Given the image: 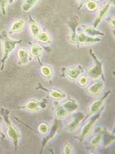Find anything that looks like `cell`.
<instances>
[{
	"mask_svg": "<svg viewBox=\"0 0 115 154\" xmlns=\"http://www.w3.org/2000/svg\"><path fill=\"white\" fill-rule=\"evenodd\" d=\"M16 0H9V3L10 4H12V3H13L15 1H16Z\"/></svg>",
	"mask_w": 115,
	"mask_h": 154,
	"instance_id": "34",
	"label": "cell"
},
{
	"mask_svg": "<svg viewBox=\"0 0 115 154\" xmlns=\"http://www.w3.org/2000/svg\"><path fill=\"white\" fill-rule=\"evenodd\" d=\"M80 24L79 18L75 15H72L70 18L67 22V24L70 31V40L72 44H76V36H77V29Z\"/></svg>",
	"mask_w": 115,
	"mask_h": 154,
	"instance_id": "4",
	"label": "cell"
},
{
	"mask_svg": "<svg viewBox=\"0 0 115 154\" xmlns=\"http://www.w3.org/2000/svg\"><path fill=\"white\" fill-rule=\"evenodd\" d=\"M101 115V112L99 111L98 113H97L96 115H95L94 117L92 118L88 122L84 125L80 135V140L81 141L84 140L87 137H88L91 133L94 125L96 124V123L100 118Z\"/></svg>",
	"mask_w": 115,
	"mask_h": 154,
	"instance_id": "5",
	"label": "cell"
},
{
	"mask_svg": "<svg viewBox=\"0 0 115 154\" xmlns=\"http://www.w3.org/2000/svg\"><path fill=\"white\" fill-rule=\"evenodd\" d=\"M90 54L93 58L94 64L89 69L88 74L90 77L93 79H97L103 75V64L92 50H90Z\"/></svg>",
	"mask_w": 115,
	"mask_h": 154,
	"instance_id": "3",
	"label": "cell"
},
{
	"mask_svg": "<svg viewBox=\"0 0 115 154\" xmlns=\"http://www.w3.org/2000/svg\"><path fill=\"white\" fill-rule=\"evenodd\" d=\"M111 5L109 4H107L103 7H102L101 9L99 10L97 15L93 22V27L97 28L100 24L102 23V21L106 17L107 14L110 9Z\"/></svg>",
	"mask_w": 115,
	"mask_h": 154,
	"instance_id": "9",
	"label": "cell"
},
{
	"mask_svg": "<svg viewBox=\"0 0 115 154\" xmlns=\"http://www.w3.org/2000/svg\"><path fill=\"white\" fill-rule=\"evenodd\" d=\"M99 37H93L86 35L84 32L78 33L76 36V44L79 45H89L101 41Z\"/></svg>",
	"mask_w": 115,
	"mask_h": 154,
	"instance_id": "6",
	"label": "cell"
},
{
	"mask_svg": "<svg viewBox=\"0 0 115 154\" xmlns=\"http://www.w3.org/2000/svg\"><path fill=\"white\" fill-rule=\"evenodd\" d=\"M87 1H88V0H76V1H77V2H78V4H79V8H81ZM94 1H99V2H103V0H94Z\"/></svg>",
	"mask_w": 115,
	"mask_h": 154,
	"instance_id": "30",
	"label": "cell"
},
{
	"mask_svg": "<svg viewBox=\"0 0 115 154\" xmlns=\"http://www.w3.org/2000/svg\"><path fill=\"white\" fill-rule=\"evenodd\" d=\"M63 152L66 154H71L72 153V149L71 146L69 143H66L64 146Z\"/></svg>",
	"mask_w": 115,
	"mask_h": 154,
	"instance_id": "28",
	"label": "cell"
},
{
	"mask_svg": "<svg viewBox=\"0 0 115 154\" xmlns=\"http://www.w3.org/2000/svg\"><path fill=\"white\" fill-rule=\"evenodd\" d=\"M88 82V79L86 76H82L79 80V83L81 86H84L87 85Z\"/></svg>",
	"mask_w": 115,
	"mask_h": 154,
	"instance_id": "29",
	"label": "cell"
},
{
	"mask_svg": "<svg viewBox=\"0 0 115 154\" xmlns=\"http://www.w3.org/2000/svg\"><path fill=\"white\" fill-rule=\"evenodd\" d=\"M25 25V21L22 19H18L17 20L15 21L11 25L10 32L11 33H17V32H20L22 31V29L24 28Z\"/></svg>",
	"mask_w": 115,
	"mask_h": 154,
	"instance_id": "15",
	"label": "cell"
},
{
	"mask_svg": "<svg viewBox=\"0 0 115 154\" xmlns=\"http://www.w3.org/2000/svg\"><path fill=\"white\" fill-rule=\"evenodd\" d=\"M67 112H73L78 109V104L75 100H68L62 105Z\"/></svg>",
	"mask_w": 115,
	"mask_h": 154,
	"instance_id": "14",
	"label": "cell"
},
{
	"mask_svg": "<svg viewBox=\"0 0 115 154\" xmlns=\"http://www.w3.org/2000/svg\"><path fill=\"white\" fill-rule=\"evenodd\" d=\"M0 114L3 117L4 122L7 125V134L11 140L13 142L15 147H18L19 140L20 138V134L15 127L11 124L9 119V111L6 109L0 108Z\"/></svg>",
	"mask_w": 115,
	"mask_h": 154,
	"instance_id": "2",
	"label": "cell"
},
{
	"mask_svg": "<svg viewBox=\"0 0 115 154\" xmlns=\"http://www.w3.org/2000/svg\"><path fill=\"white\" fill-rule=\"evenodd\" d=\"M115 17H111L109 19V20H108V22L109 23L110 26H111V27L112 28H115Z\"/></svg>",
	"mask_w": 115,
	"mask_h": 154,
	"instance_id": "31",
	"label": "cell"
},
{
	"mask_svg": "<svg viewBox=\"0 0 115 154\" xmlns=\"http://www.w3.org/2000/svg\"><path fill=\"white\" fill-rule=\"evenodd\" d=\"M84 33L88 36L93 37H98L99 36H105L104 33L98 30L97 28L91 26H85L84 27Z\"/></svg>",
	"mask_w": 115,
	"mask_h": 154,
	"instance_id": "13",
	"label": "cell"
},
{
	"mask_svg": "<svg viewBox=\"0 0 115 154\" xmlns=\"http://www.w3.org/2000/svg\"><path fill=\"white\" fill-rule=\"evenodd\" d=\"M103 137L101 134H97V136H94L92 140L90 141V145L93 147H97L99 146V144L101 143Z\"/></svg>",
	"mask_w": 115,
	"mask_h": 154,
	"instance_id": "24",
	"label": "cell"
},
{
	"mask_svg": "<svg viewBox=\"0 0 115 154\" xmlns=\"http://www.w3.org/2000/svg\"><path fill=\"white\" fill-rule=\"evenodd\" d=\"M43 49L40 46L38 45H33L31 48V54L34 57L39 58L42 54Z\"/></svg>",
	"mask_w": 115,
	"mask_h": 154,
	"instance_id": "21",
	"label": "cell"
},
{
	"mask_svg": "<svg viewBox=\"0 0 115 154\" xmlns=\"http://www.w3.org/2000/svg\"><path fill=\"white\" fill-rule=\"evenodd\" d=\"M0 38L3 42V49L4 54L3 57L1 60V70H3L4 68V63L6 60L8 58L9 55L16 47L18 44L22 43V40H14L10 38L7 33H3L1 36Z\"/></svg>",
	"mask_w": 115,
	"mask_h": 154,
	"instance_id": "1",
	"label": "cell"
},
{
	"mask_svg": "<svg viewBox=\"0 0 115 154\" xmlns=\"http://www.w3.org/2000/svg\"><path fill=\"white\" fill-rule=\"evenodd\" d=\"M0 135H1L3 137H4V133H3V132H2V128H1V124H0Z\"/></svg>",
	"mask_w": 115,
	"mask_h": 154,
	"instance_id": "33",
	"label": "cell"
},
{
	"mask_svg": "<svg viewBox=\"0 0 115 154\" xmlns=\"http://www.w3.org/2000/svg\"><path fill=\"white\" fill-rule=\"evenodd\" d=\"M54 112L56 117L60 119L66 118L67 116V112L62 106L56 104L54 107Z\"/></svg>",
	"mask_w": 115,
	"mask_h": 154,
	"instance_id": "16",
	"label": "cell"
},
{
	"mask_svg": "<svg viewBox=\"0 0 115 154\" xmlns=\"http://www.w3.org/2000/svg\"><path fill=\"white\" fill-rule=\"evenodd\" d=\"M84 4L89 11L94 12L98 9L97 2L94 0H88Z\"/></svg>",
	"mask_w": 115,
	"mask_h": 154,
	"instance_id": "22",
	"label": "cell"
},
{
	"mask_svg": "<svg viewBox=\"0 0 115 154\" xmlns=\"http://www.w3.org/2000/svg\"><path fill=\"white\" fill-rule=\"evenodd\" d=\"M110 91H107L105 95L103 96L101 98L94 100L92 104H90L89 109V116H90L94 114L98 113L99 111L101 110L103 108V105L105 100H106L107 97L110 95Z\"/></svg>",
	"mask_w": 115,
	"mask_h": 154,
	"instance_id": "7",
	"label": "cell"
},
{
	"mask_svg": "<svg viewBox=\"0 0 115 154\" xmlns=\"http://www.w3.org/2000/svg\"><path fill=\"white\" fill-rule=\"evenodd\" d=\"M41 73L42 75L47 79H49L52 76V70L51 68L48 66H43L41 67Z\"/></svg>",
	"mask_w": 115,
	"mask_h": 154,
	"instance_id": "25",
	"label": "cell"
},
{
	"mask_svg": "<svg viewBox=\"0 0 115 154\" xmlns=\"http://www.w3.org/2000/svg\"><path fill=\"white\" fill-rule=\"evenodd\" d=\"M29 27L32 36L34 37H36L41 31V28L40 25L36 22L31 16H29Z\"/></svg>",
	"mask_w": 115,
	"mask_h": 154,
	"instance_id": "12",
	"label": "cell"
},
{
	"mask_svg": "<svg viewBox=\"0 0 115 154\" xmlns=\"http://www.w3.org/2000/svg\"><path fill=\"white\" fill-rule=\"evenodd\" d=\"M104 87V82L101 81L93 84L89 86L88 89V91L90 94L97 95L101 92Z\"/></svg>",
	"mask_w": 115,
	"mask_h": 154,
	"instance_id": "10",
	"label": "cell"
},
{
	"mask_svg": "<svg viewBox=\"0 0 115 154\" xmlns=\"http://www.w3.org/2000/svg\"><path fill=\"white\" fill-rule=\"evenodd\" d=\"M18 58L19 62L22 64H25L29 62V53L27 50L24 49H20L18 51Z\"/></svg>",
	"mask_w": 115,
	"mask_h": 154,
	"instance_id": "17",
	"label": "cell"
},
{
	"mask_svg": "<svg viewBox=\"0 0 115 154\" xmlns=\"http://www.w3.org/2000/svg\"><path fill=\"white\" fill-rule=\"evenodd\" d=\"M84 118V115L83 113H76L74 118L67 124V131L69 132H74L79 127L81 122Z\"/></svg>",
	"mask_w": 115,
	"mask_h": 154,
	"instance_id": "8",
	"label": "cell"
},
{
	"mask_svg": "<svg viewBox=\"0 0 115 154\" xmlns=\"http://www.w3.org/2000/svg\"><path fill=\"white\" fill-rule=\"evenodd\" d=\"M9 3V0H0V10L4 15L6 14L7 6Z\"/></svg>",
	"mask_w": 115,
	"mask_h": 154,
	"instance_id": "26",
	"label": "cell"
},
{
	"mask_svg": "<svg viewBox=\"0 0 115 154\" xmlns=\"http://www.w3.org/2000/svg\"><path fill=\"white\" fill-rule=\"evenodd\" d=\"M49 128L48 125L45 123L40 124L38 127V131L42 134H46L49 133Z\"/></svg>",
	"mask_w": 115,
	"mask_h": 154,
	"instance_id": "27",
	"label": "cell"
},
{
	"mask_svg": "<svg viewBox=\"0 0 115 154\" xmlns=\"http://www.w3.org/2000/svg\"><path fill=\"white\" fill-rule=\"evenodd\" d=\"M39 0H24L22 6V10L24 12H28L36 5Z\"/></svg>",
	"mask_w": 115,
	"mask_h": 154,
	"instance_id": "18",
	"label": "cell"
},
{
	"mask_svg": "<svg viewBox=\"0 0 115 154\" xmlns=\"http://www.w3.org/2000/svg\"><path fill=\"white\" fill-rule=\"evenodd\" d=\"M40 102L36 100H31L25 106V108L29 111H34L40 108Z\"/></svg>",
	"mask_w": 115,
	"mask_h": 154,
	"instance_id": "20",
	"label": "cell"
},
{
	"mask_svg": "<svg viewBox=\"0 0 115 154\" xmlns=\"http://www.w3.org/2000/svg\"><path fill=\"white\" fill-rule=\"evenodd\" d=\"M36 40L43 43H48L50 41V36L47 32H40L36 37Z\"/></svg>",
	"mask_w": 115,
	"mask_h": 154,
	"instance_id": "23",
	"label": "cell"
},
{
	"mask_svg": "<svg viewBox=\"0 0 115 154\" xmlns=\"http://www.w3.org/2000/svg\"><path fill=\"white\" fill-rule=\"evenodd\" d=\"M115 0H105L107 4H109L110 5H115Z\"/></svg>",
	"mask_w": 115,
	"mask_h": 154,
	"instance_id": "32",
	"label": "cell"
},
{
	"mask_svg": "<svg viewBox=\"0 0 115 154\" xmlns=\"http://www.w3.org/2000/svg\"><path fill=\"white\" fill-rule=\"evenodd\" d=\"M81 73V68L77 67H74L67 69L66 75L67 77L71 80H76L78 78H79Z\"/></svg>",
	"mask_w": 115,
	"mask_h": 154,
	"instance_id": "11",
	"label": "cell"
},
{
	"mask_svg": "<svg viewBox=\"0 0 115 154\" xmlns=\"http://www.w3.org/2000/svg\"><path fill=\"white\" fill-rule=\"evenodd\" d=\"M47 93L52 98L55 100H62L65 99L66 97V95L64 93L57 90H48Z\"/></svg>",
	"mask_w": 115,
	"mask_h": 154,
	"instance_id": "19",
	"label": "cell"
}]
</instances>
